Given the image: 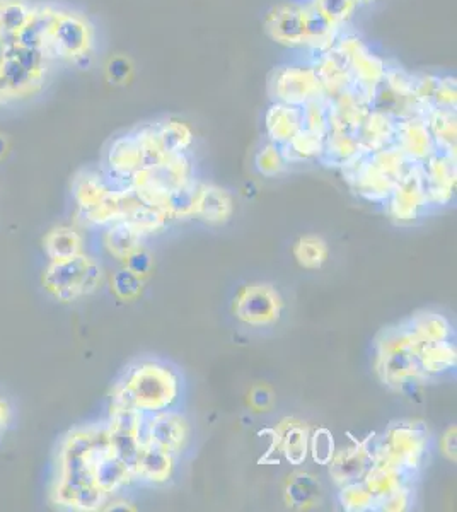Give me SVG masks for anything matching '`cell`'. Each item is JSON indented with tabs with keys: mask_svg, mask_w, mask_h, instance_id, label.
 I'll return each mask as SVG.
<instances>
[{
	"mask_svg": "<svg viewBox=\"0 0 457 512\" xmlns=\"http://www.w3.org/2000/svg\"><path fill=\"white\" fill-rule=\"evenodd\" d=\"M35 9V0H0V50L18 43Z\"/></svg>",
	"mask_w": 457,
	"mask_h": 512,
	"instance_id": "cb8c5ba5",
	"label": "cell"
},
{
	"mask_svg": "<svg viewBox=\"0 0 457 512\" xmlns=\"http://www.w3.org/2000/svg\"><path fill=\"white\" fill-rule=\"evenodd\" d=\"M132 64L125 57H115L106 65V76L113 84H123L132 76Z\"/></svg>",
	"mask_w": 457,
	"mask_h": 512,
	"instance_id": "f907efd6",
	"label": "cell"
},
{
	"mask_svg": "<svg viewBox=\"0 0 457 512\" xmlns=\"http://www.w3.org/2000/svg\"><path fill=\"white\" fill-rule=\"evenodd\" d=\"M396 125H398V118L372 108L357 132L360 146L365 152L381 151L384 147L394 146Z\"/></svg>",
	"mask_w": 457,
	"mask_h": 512,
	"instance_id": "83f0119b",
	"label": "cell"
},
{
	"mask_svg": "<svg viewBox=\"0 0 457 512\" xmlns=\"http://www.w3.org/2000/svg\"><path fill=\"white\" fill-rule=\"evenodd\" d=\"M7 151H9V142L4 135H0V161L6 158Z\"/></svg>",
	"mask_w": 457,
	"mask_h": 512,
	"instance_id": "9f6ffc18",
	"label": "cell"
},
{
	"mask_svg": "<svg viewBox=\"0 0 457 512\" xmlns=\"http://www.w3.org/2000/svg\"><path fill=\"white\" fill-rule=\"evenodd\" d=\"M423 118L437 149L456 154V110H430Z\"/></svg>",
	"mask_w": 457,
	"mask_h": 512,
	"instance_id": "8d00e7d4",
	"label": "cell"
},
{
	"mask_svg": "<svg viewBox=\"0 0 457 512\" xmlns=\"http://www.w3.org/2000/svg\"><path fill=\"white\" fill-rule=\"evenodd\" d=\"M365 152L360 146L359 137L345 132H330L324 137L323 154L319 161L331 168H345L353 159Z\"/></svg>",
	"mask_w": 457,
	"mask_h": 512,
	"instance_id": "f546056e",
	"label": "cell"
},
{
	"mask_svg": "<svg viewBox=\"0 0 457 512\" xmlns=\"http://www.w3.org/2000/svg\"><path fill=\"white\" fill-rule=\"evenodd\" d=\"M442 453L451 461H456V425L449 427V431L442 437Z\"/></svg>",
	"mask_w": 457,
	"mask_h": 512,
	"instance_id": "f5cc1de1",
	"label": "cell"
},
{
	"mask_svg": "<svg viewBox=\"0 0 457 512\" xmlns=\"http://www.w3.org/2000/svg\"><path fill=\"white\" fill-rule=\"evenodd\" d=\"M123 263H125V268L134 272L142 280L147 279L152 274V268H154V258H152L149 251L144 250V246L134 251Z\"/></svg>",
	"mask_w": 457,
	"mask_h": 512,
	"instance_id": "c3c4849f",
	"label": "cell"
},
{
	"mask_svg": "<svg viewBox=\"0 0 457 512\" xmlns=\"http://www.w3.org/2000/svg\"><path fill=\"white\" fill-rule=\"evenodd\" d=\"M418 362H420V369L425 378L447 373L456 367V345L452 344L451 340L435 342V344H422L420 352H418Z\"/></svg>",
	"mask_w": 457,
	"mask_h": 512,
	"instance_id": "1f68e13d",
	"label": "cell"
},
{
	"mask_svg": "<svg viewBox=\"0 0 457 512\" xmlns=\"http://www.w3.org/2000/svg\"><path fill=\"white\" fill-rule=\"evenodd\" d=\"M110 444L106 424H89L67 432L58 443L50 499L69 511L105 509V495L94 482V466L101 451Z\"/></svg>",
	"mask_w": 457,
	"mask_h": 512,
	"instance_id": "6da1fadb",
	"label": "cell"
},
{
	"mask_svg": "<svg viewBox=\"0 0 457 512\" xmlns=\"http://www.w3.org/2000/svg\"><path fill=\"white\" fill-rule=\"evenodd\" d=\"M292 251H294V258L299 263V267L304 270H318L323 267L330 255L328 243L318 234H306L297 239Z\"/></svg>",
	"mask_w": 457,
	"mask_h": 512,
	"instance_id": "f35d334b",
	"label": "cell"
},
{
	"mask_svg": "<svg viewBox=\"0 0 457 512\" xmlns=\"http://www.w3.org/2000/svg\"><path fill=\"white\" fill-rule=\"evenodd\" d=\"M145 414L134 408L111 407L110 419L106 422V431L110 437L111 448L134 468L142 441V427H144Z\"/></svg>",
	"mask_w": 457,
	"mask_h": 512,
	"instance_id": "7c38bea8",
	"label": "cell"
},
{
	"mask_svg": "<svg viewBox=\"0 0 457 512\" xmlns=\"http://www.w3.org/2000/svg\"><path fill=\"white\" fill-rule=\"evenodd\" d=\"M430 205H449L456 193V154L437 151L423 163Z\"/></svg>",
	"mask_w": 457,
	"mask_h": 512,
	"instance_id": "2e32d148",
	"label": "cell"
},
{
	"mask_svg": "<svg viewBox=\"0 0 457 512\" xmlns=\"http://www.w3.org/2000/svg\"><path fill=\"white\" fill-rule=\"evenodd\" d=\"M410 332L420 344H435L452 340V326L444 316L434 311H422L406 321Z\"/></svg>",
	"mask_w": 457,
	"mask_h": 512,
	"instance_id": "d6a6232c",
	"label": "cell"
},
{
	"mask_svg": "<svg viewBox=\"0 0 457 512\" xmlns=\"http://www.w3.org/2000/svg\"><path fill=\"white\" fill-rule=\"evenodd\" d=\"M142 168V152L135 132L120 135L106 151V171L113 178L128 180Z\"/></svg>",
	"mask_w": 457,
	"mask_h": 512,
	"instance_id": "44dd1931",
	"label": "cell"
},
{
	"mask_svg": "<svg viewBox=\"0 0 457 512\" xmlns=\"http://www.w3.org/2000/svg\"><path fill=\"white\" fill-rule=\"evenodd\" d=\"M372 0H357L359 7L365 6V4H371Z\"/></svg>",
	"mask_w": 457,
	"mask_h": 512,
	"instance_id": "6f0895ef",
	"label": "cell"
},
{
	"mask_svg": "<svg viewBox=\"0 0 457 512\" xmlns=\"http://www.w3.org/2000/svg\"><path fill=\"white\" fill-rule=\"evenodd\" d=\"M12 422V408L4 396H0V439L4 437Z\"/></svg>",
	"mask_w": 457,
	"mask_h": 512,
	"instance_id": "db71d44e",
	"label": "cell"
},
{
	"mask_svg": "<svg viewBox=\"0 0 457 512\" xmlns=\"http://www.w3.org/2000/svg\"><path fill=\"white\" fill-rule=\"evenodd\" d=\"M267 35L277 45L292 50H307L306 30H304V4L302 0H289L273 6L263 21Z\"/></svg>",
	"mask_w": 457,
	"mask_h": 512,
	"instance_id": "5bb4252c",
	"label": "cell"
},
{
	"mask_svg": "<svg viewBox=\"0 0 457 512\" xmlns=\"http://www.w3.org/2000/svg\"><path fill=\"white\" fill-rule=\"evenodd\" d=\"M372 463H374V444H371V439H365L335 451L328 463L330 477L338 487L347 483L362 482Z\"/></svg>",
	"mask_w": 457,
	"mask_h": 512,
	"instance_id": "e0dca14e",
	"label": "cell"
},
{
	"mask_svg": "<svg viewBox=\"0 0 457 512\" xmlns=\"http://www.w3.org/2000/svg\"><path fill=\"white\" fill-rule=\"evenodd\" d=\"M174 458H176L174 454L164 449L156 448L152 444H144L132 468L135 480L151 483V485L169 482L174 473Z\"/></svg>",
	"mask_w": 457,
	"mask_h": 512,
	"instance_id": "603a6c76",
	"label": "cell"
},
{
	"mask_svg": "<svg viewBox=\"0 0 457 512\" xmlns=\"http://www.w3.org/2000/svg\"><path fill=\"white\" fill-rule=\"evenodd\" d=\"M340 504L345 511L364 512L376 509L374 495L365 487L364 482L347 483L340 487Z\"/></svg>",
	"mask_w": 457,
	"mask_h": 512,
	"instance_id": "ee69618b",
	"label": "cell"
},
{
	"mask_svg": "<svg viewBox=\"0 0 457 512\" xmlns=\"http://www.w3.org/2000/svg\"><path fill=\"white\" fill-rule=\"evenodd\" d=\"M152 127L168 156L183 154L190 151V147L193 146V132L186 123L178 120H162V122L152 123Z\"/></svg>",
	"mask_w": 457,
	"mask_h": 512,
	"instance_id": "d590c367",
	"label": "cell"
},
{
	"mask_svg": "<svg viewBox=\"0 0 457 512\" xmlns=\"http://www.w3.org/2000/svg\"><path fill=\"white\" fill-rule=\"evenodd\" d=\"M333 48L347 64L352 74L353 88L372 103L377 89L384 82L388 62L372 52V48L360 40L359 36L342 33L336 38Z\"/></svg>",
	"mask_w": 457,
	"mask_h": 512,
	"instance_id": "9c48e42d",
	"label": "cell"
},
{
	"mask_svg": "<svg viewBox=\"0 0 457 512\" xmlns=\"http://www.w3.org/2000/svg\"><path fill=\"white\" fill-rule=\"evenodd\" d=\"M43 248L50 262H64L84 255V238L72 227L60 226L52 229L43 239Z\"/></svg>",
	"mask_w": 457,
	"mask_h": 512,
	"instance_id": "4dcf8cb0",
	"label": "cell"
},
{
	"mask_svg": "<svg viewBox=\"0 0 457 512\" xmlns=\"http://www.w3.org/2000/svg\"><path fill=\"white\" fill-rule=\"evenodd\" d=\"M411 477L413 475L403 472L398 466L389 465L386 461L374 458V463L369 468V472L365 473L362 482L369 489V492L374 495L377 504L384 497L398 492L403 487H408V480Z\"/></svg>",
	"mask_w": 457,
	"mask_h": 512,
	"instance_id": "f1b7e54d",
	"label": "cell"
},
{
	"mask_svg": "<svg viewBox=\"0 0 457 512\" xmlns=\"http://www.w3.org/2000/svg\"><path fill=\"white\" fill-rule=\"evenodd\" d=\"M342 171L353 192L376 204H386L396 185V181L391 180L372 164L369 152H362L359 158L353 159L352 163L342 168Z\"/></svg>",
	"mask_w": 457,
	"mask_h": 512,
	"instance_id": "9a60e30c",
	"label": "cell"
},
{
	"mask_svg": "<svg viewBox=\"0 0 457 512\" xmlns=\"http://www.w3.org/2000/svg\"><path fill=\"white\" fill-rule=\"evenodd\" d=\"M273 391L268 386H255L251 395H249V403L255 408L256 412H268L273 405Z\"/></svg>",
	"mask_w": 457,
	"mask_h": 512,
	"instance_id": "816d5d0a",
	"label": "cell"
},
{
	"mask_svg": "<svg viewBox=\"0 0 457 512\" xmlns=\"http://www.w3.org/2000/svg\"><path fill=\"white\" fill-rule=\"evenodd\" d=\"M268 91L273 103L292 106H304L314 99L326 98L323 84L307 52H301V57L275 67L268 81Z\"/></svg>",
	"mask_w": 457,
	"mask_h": 512,
	"instance_id": "52a82bcc",
	"label": "cell"
},
{
	"mask_svg": "<svg viewBox=\"0 0 457 512\" xmlns=\"http://www.w3.org/2000/svg\"><path fill=\"white\" fill-rule=\"evenodd\" d=\"M277 443V449L284 454L290 465H302L309 454V427L296 419H284L270 431Z\"/></svg>",
	"mask_w": 457,
	"mask_h": 512,
	"instance_id": "7402d4cb",
	"label": "cell"
},
{
	"mask_svg": "<svg viewBox=\"0 0 457 512\" xmlns=\"http://www.w3.org/2000/svg\"><path fill=\"white\" fill-rule=\"evenodd\" d=\"M190 439V424L185 415L174 412L173 408L157 414H145L142 427V441L168 453L178 456L183 453Z\"/></svg>",
	"mask_w": 457,
	"mask_h": 512,
	"instance_id": "4fadbf2b",
	"label": "cell"
},
{
	"mask_svg": "<svg viewBox=\"0 0 457 512\" xmlns=\"http://www.w3.org/2000/svg\"><path fill=\"white\" fill-rule=\"evenodd\" d=\"M394 146L413 164H423L437 151L434 137L423 117L398 118Z\"/></svg>",
	"mask_w": 457,
	"mask_h": 512,
	"instance_id": "ac0fdd59",
	"label": "cell"
},
{
	"mask_svg": "<svg viewBox=\"0 0 457 512\" xmlns=\"http://www.w3.org/2000/svg\"><path fill=\"white\" fill-rule=\"evenodd\" d=\"M181 379L173 367L157 361L137 362L116 383L111 407L157 414L173 408L180 398Z\"/></svg>",
	"mask_w": 457,
	"mask_h": 512,
	"instance_id": "3957f363",
	"label": "cell"
},
{
	"mask_svg": "<svg viewBox=\"0 0 457 512\" xmlns=\"http://www.w3.org/2000/svg\"><path fill=\"white\" fill-rule=\"evenodd\" d=\"M18 43L40 48L52 64L87 67L98 53V26L77 7L40 0Z\"/></svg>",
	"mask_w": 457,
	"mask_h": 512,
	"instance_id": "7a4b0ae2",
	"label": "cell"
},
{
	"mask_svg": "<svg viewBox=\"0 0 457 512\" xmlns=\"http://www.w3.org/2000/svg\"><path fill=\"white\" fill-rule=\"evenodd\" d=\"M234 204L231 193L215 185H200L193 217L207 224H226L232 217Z\"/></svg>",
	"mask_w": 457,
	"mask_h": 512,
	"instance_id": "d4e9b609",
	"label": "cell"
},
{
	"mask_svg": "<svg viewBox=\"0 0 457 512\" xmlns=\"http://www.w3.org/2000/svg\"><path fill=\"white\" fill-rule=\"evenodd\" d=\"M255 164L258 173L263 176H268V178L282 175L285 169H287V166H289L287 159H285L284 152H282V147L273 144V142H268L267 146L263 147V149L256 154Z\"/></svg>",
	"mask_w": 457,
	"mask_h": 512,
	"instance_id": "f6af8a7d",
	"label": "cell"
},
{
	"mask_svg": "<svg viewBox=\"0 0 457 512\" xmlns=\"http://www.w3.org/2000/svg\"><path fill=\"white\" fill-rule=\"evenodd\" d=\"M324 137L314 134L311 130L302 128L301 132L290 140L289 144L282 146L287 163H296V161H309V159H319L323 154Z\"/></svg>",
	"mask_w": 457,
	"mask_h": 512,
	"instance_id": "ab89813d",
	"label": "cell"
},
{
	"mask_svg": "<svg viewBox=\"0 0 457 512\" xmlns=\"http://www.w3.org/2000/svg\"><path fill=\"white\" fill-rule=\"evenodd\" d=\"M420 342L405 323L391 326L377 337L376 371L382 383L393 390H405L418 381H423L418 362Z\"/></svg>",
	"mask_w": 457,
	"mask_h": 512,
	"instance_id": "277c9868",
	"label": "cell"
},
{
	"mask_svg": "<svg viewBox=\"0 0 457 512\" xmlns=\"http://www.w3.org/2000/svg\"><path fill=\"white\" fill-rule=\"evenodd\" d=\"M335 451V439L328 429L321 427L309 436V453L318 465L328 466Z\"/></svg>",
	"mask_w": 457,
	"mask_h": 512,
	"instance_id": "7dc6e473",
	"label": "cell"
},
{
	"mask_svg": "<svg viewBox=\"0 0 457 512\" xmlns=\"http://www.w3.org/2000/svg\"><path fill=\"white\" fill-rule=\"evenodd\" d=\"M330 103V132H359L367 115L371 113L372 103L357 89H347L343 93L328 98Z\"/></svg>",
	"mask_w": 457,
	"mask_h": 512,
	"instance_id": "d6986e66",
	"label": "cell"
},
{
	"mask_svg": "<svg viewBox=\"0 0 457 512\" xmlns=\"http://www.w3.org/2000/svg\"><path fill=\"white\" fill-rule=\"evenodd\" d=\"M144 282L134 272L123 267L111 277V291L122 301H135L144 291Z\"/></svg>",
	"mask_w": 457,
	"mask_h": 512,
	"instance_id": "bcb514c9",
	"label": "cell"
},
{
	"mask_svg": "<svg viewBox=\"0 0 457 512\" xmlns=\"http://www.w3.org/2000/svg\"><path fill=\"white\" fill-rule=\"evenodd\" d=\"M302 128L311 130L314 134H330V103L328 98L314 99L306 105L301 106Z\"/></svg>",
	"mask_w": 457,
	"mask_h": 512,
	"instance_id": "7bdbcfd3",
	"label": "cell"
},
{
	"mask_svg": "<svg viewBox=\"0 0 457 512\" xmlns=\"http://www.w3.org/2000/svg\"><path fill=\"white\" fill-rule=\"evenodd\" d=\"M369 159L372 164L381 169L384 175L389 176L391 180L398 181L405 175L411 164L406 159L405 154L396 146L384 147L381 151L369 152Z\"/></svg>",
	"mask_w": 457,
	"mask_h": 512,
	"instance_id": "b9f144b4",
	"label": "cell"
},
{
	"mask_svg": "<svg viewBox=\"0 0 457 512\" xmlns=\"http://www.w3.org/2000/svg\"><path fill=\"white\" fill-rule=\"evenodd\" d=\"M202 183H198L195 178L188 181L183 187L176 188L169 193L168 204H166V212L171 219H186L193 217V209L197 202L198 188Z\"/></svg>",
	"mask_w": 457,
	"mask_h": 512,
	"instance_id": "60d3db41",
	"label": "cell"
},
{
	"mask_svg": "<svg viewBox=\"0 0 457 512\" xmlns=\"http://www.w3.org/2000/svg\"><path fill=\"white\" fill-rule=\"evenodd\" d=\"M16 105V101H14V96H12L11 91L6 86V82L2 81V77H0V108H6V106Z\"/></svg>",
	"mask_w": 457,
	"mask_h": 512,
	"instance_id": "11a10c76",
	"label": "cell"
},
{
	"mask_svg": "<svg viewBox=\"0 0 457 512\" xmlns=\"http://www.w3.org/2000/svg\"><path fill=\"white\" fill-rule=\"evenodd\" d=\"M265 127L270 142L285 146L302 130L301 106L272 103L265 115Z\"/></svg>",
	"mask_w": 457,
	"mask_h": 512,
	"instance_id": "484cf974",
	"label": "cell"
},
{
	"mask_svg": "<svg viewBox=\"0 0 457 512\" xmlns=\"http://www.w3.org/2000/svg\"><path fill=\"white\" fill-rule=\"evenodd\" d=\"M429 437L418 422H398L389 427L374 444V458L398 466L403 472L415 475L427 454Z\"/></svg>",
	"mask_w": 457,
	"mask_h": 512,
	"instance_id": "ba28073f",
	"label": "cell"
},
{
	"mask_svg": "<svg viewBox=\"0 0 457 512\" xmlns=\"http://www.w3.org/2000/svg\"><path fill=\"white\" fill-rule=\"evenodd\" d=\"M321 497V485L318 480L306 472H296L290 475L285 483V502L292 509H311Z\"/></svg>",
	"mask_w": 457,
	"mask_h": 512,
	"instance_id": "e575fe53",
	"label": "cell"
},
{
	"mask_svg": "<svg viewBox=\"0 0 457 512\" xmlns=\"http://www.w3.org/2000/svg\"><path fill=\"white\" fill-rule=\"evenodd\" d=\"M142 241L144 238L135 231L134 227L128 226L127 222L123 221L106 227L103 234L105 250L118 262H125L134 251L142 248Z\"/></svg>",
	"mask_w": 457,
	"mask_h": 512,
	"instance_id": "836d02e7",
	"label": "cell"
},
{
	"mask_svg": "<svg viewBox=\"0 0 457 512\" xmlns=\"http://www.w3.org/2000/svg\"><path fill=\"white\" fill-rule=\"evenodd\" d=\"M284 299L280 292L270 284H249L244 286L234 297L232 313L243 321L244 325H275L282 318Z\"/></svg>",
	"mask_w": 457,
	"mask_h": 512,
	"instance_id": "30bf717a",
	"label": "cell"
},
{
	"mask_svg": "<svg viewBox=\"0 0 457 512\" xmlns=\"http://www.w3.org/2000/svg\"><path fill=\"white\" fill-rule=\"evenodd\" d=\"M111 192L110 181L101 171L82 169L72 180V197L81 214L98 207Z\"/></svg>",
	"mask_w": 457,
	"mask_h": 512,
	"instance_id": "4316f807",
	"label": "cell"
},
{
	"mask_svg": "<svg viewBox=\"0 0 457 512\" xmlns=\"http://www.w3.org/2000/svg\"><path fill=\"white\" fill-rule=\"evenodd\" d=\"M41 282L58 303H74L103 286L105 270L96 258L84 253L64 262L48 263Z\"/></svg>",
	"mask_w": 457,
	"mask_h": 512,
	"instance_id": "8992f818",
	"label": "cell"
},
{
	"mask_svg": "<svg viewBox=\"0 0 457 512\" xmlns=\"http://www.w3.org/2000/svg\"><path fill=\"white\" fill-rule=\"evenodd\" d=\"M134 480V470L108 444L99 454L94 466V482L99 492L110 501L116 492L125 489Z\"/></svg>",
	"mask_w": 457,
	"mask_h": 512,
	"instance_id": "ffe728a7",
	"label": "cell"
},
{
	"mask_svg": "<svg viewBox=\"0 0 457 512\" xmlns=\"http://www.w3.org/2000/svg\"><path fill=\"white\" fill-rule=\"evenodd\" d=\"M171 216L166 210L151 207V205L142 204L137 205L130 214H128L123 222H127L128 226L134 227L135 231L145 238V236H152V234H159L168 227Z\"/></svg>",
	"mask_w": 457,
	"mask_h": 512,
	"instance_id": "74e56055",
	"label": "cell"
},
{
	"mask_svg": "<svg viewBox=\"0 0 457 512\" xmlns=\"http://www.w3.org/2000/svg\"><path fill=\"white\" fill-rule=\"evenodd\" d=\"M53 67L40 48L14 43L0 50V77L16 103L43 93L52 77Z\"/></svg>",
	"mask_w": 457,
	"mask_h": 512,
	"instance_id": "5b68a950",
	"label": "cell"
},
{
	"mask_svg": "<svg viewBox=\"0 0 457 512\" xmlns=\"http://www.w3.org/2000/svg\"><path fill=\"white\" fill-rule=\"evenodd\" d=\"M411 504V490L410 487H403V489L394 492V494L384 497L382 501L377 502V511L382 512H400L406 511Z\"/></svg>",
	"mask_w": 457,
	"mask_h": 512,
	"instance_id": "681fc988",
	"label": "cell"
},
{
	"mask_svg": "<svg viewBox=\"0 0 457 512\" xmlns=\"http://www.w3.org/2000/svg\"><path fill=\"white\" fill-rule=\"evenodd\" d=\"M386 204L389 216L401 224L417 221L422 216L430 205L423 164H411L405 175L396 181Z\"/></svg>",
	"mask_w": 457,
	"mask_h": 512,
	"instance_id": "8fae6325",
	"label": "cell"
}]
</instances>
